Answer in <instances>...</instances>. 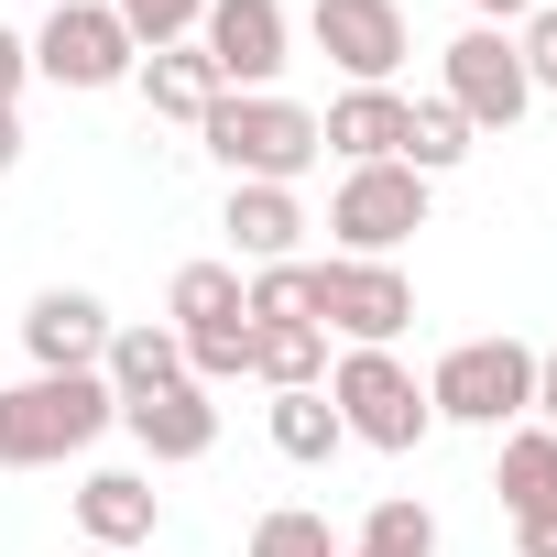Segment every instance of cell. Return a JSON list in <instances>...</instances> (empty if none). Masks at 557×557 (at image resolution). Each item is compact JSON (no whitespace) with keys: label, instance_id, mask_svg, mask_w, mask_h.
<instances>
[{"label":"cell","instance_id":"cell-1","mask_svg":"<svg viewBox=\"0 0 557 557\" xmlns=\"http://www.w3.org/2000/svg\"><path fill=\"white\" fill-rule=\"evenodd\" d=\"M121 426V394L99 372H23L0 383V470H55Z\"/></svg>","mask_w":557,"mask_h":557},{"label":"cell","instance_id":"cell-2","mask_svg":"<svg viewBox=\"0 0 557 557\" xmlns=\"http://www.w3.org/2000/svg\"><path fill=\"white\" fill-rule=\"evenodd\" d=\"M197 143L230 164V186H296L318 164V110H296L285 88H240V99H208Z\"/></svg>","mask_w":557,"mask_h":557},{"label":"cell","instance_id":"cell-3","mask_svg":"<svg viewBox=\"0 0 557 557\" xmlns=\"http://www.w3.org/2000/svg\"><path fill=\"white\" fill-rule=\"evenodd\" d=\"M175 318V350H186V383H240L251 372V285H240V262H186L175 273V296H164Z\"/></svg>","mask_w":557,"mask_h":557},{"label":"cell","instance_id":"cell-4","mask_svg":"<svg viewBox=\"0 0 557 557\" xmlns=\"http://www.w3.org/2000/svg\"><path fill=\"white\" fill-rule=\"evenodd\" d=\"M426 416H448V426H524L535 416V350L524 339H459L437 372H426Z\"/></svg>","mask_w":557,"mask_h":557},{"label":"cell","instance_id":"cell-5","mask_svg":"<svg viewBox=\"0 0 557 557\" xmlns=\"http://www.w3.org/2000/svg\"><path fill=\"white\" fill-rule=\"evenodd\" d=\"M329 405H339V426H350L361 448H394V459L437 426V416H426V383H416L394 350H339V361H329Z\"/></svg>","mask_w":557,"mask_h":557},{"label":"cell","instance_id":"cell-6","mask_svg":"<svg viewBox=\"0 0 557 557\" xmlns=\"http://www.w3.org/2000/svg\"><path fill=\"white\" fill-rule=\"evenodd\" d=\"M329 230H339L350 262H394V251L426 230V175H405V164H350L339 197H329Z\"/></svg>","mask_w":557,"mask_h":557},{"label":"cell","instance_id":"cell-7","mask_svg":"<svg viewBox=\"0 0 557 557\" xmlns=\"http://www.w3.org/2000/svg\"><path fill=\"white\" fill-rule=\"evenodd\" d=\"M437 99L470 121V132H513L524 110H535V88H524V55H513V34H492V23H470L448 55H437Z\"/></svg>","mask_w":557,"mask_h":557},{"label":"cell","instance_id":"cell-8","mask_svg":"<svg viewBox=\"0 0 557 557\" xmlns=\"http://www.w3.org/2000/svg\"><path fill=\"white\" fill-rule=\"evenodd\" d=\"M318 329H339L350 350H394V339L416 329V285H405L394 262L329 251V262H318Z\"/></svg>","mask_w":557,"mask_h":557},{"label":"cell","instance_id":"cell-9","mask_svg":"<svg viewBox=\"0 0 557 557\" xmlns=\"http://www.w3.org/2000/svg\"><path fill=\"white\" fill-rule=\"evenodd\" d=\"M132 66H143V45L121 34L110 0H55L34 34V77H55V88H121Z\"/></svg>","mask_w":557,"mask_h":557},{"label":"cell","instance_id":"cell-10","mask_svg":"<svg viewBox=\"0 0 557 557\" xmlns=\"http://www.w3.org/2000/svg\"><path fill=\"white\" fill-rule=\"evenodd\" d=\"M285 45H296L285 0H208V23H197V55H208L219 99H240V88H273V77H285Z\"/></svg>","mask_w":557,"mask_h":557},{"label":"cell","instance_id":"cell-11","mask_svg":"<svg viewBox=\"0 0 557 557\" xmlns=\"http://www.w3.org/2000/svg\"><path fill=\"white\" fill-rule=\"evenodd\" d=\"M307 34H318V55L350 88H394V66H405V0H318Z\"/></svg>","mask_w":557,"mask_h":557},{"label":"cell","instance_id":"cell-12","mask_svg":"<svg viewBox=\"0 0 557 557\" xmlns=\"http://www.w3.org/2000/svg\"><path fill=\"white\" fill-rule=\"evenodd\" d=\"M110 329H121V318H110L88 285H45V296L23 307V350H34V372H99Z\"/></svg>","mask_w":557,"mask_h":557},{"label":"cell","instance_id":"cell-13","mask_svg":"<svg viewBox=\"0 0 557 557\" xmlns=\"http://www.w3.org/2000/svg\"><path fill=\"white\" fill-rule=\"evenodd\" d=\"M121 426H132V448H143L153 470H186V459L219 448V394H208V383H164V394L121 405Z\"/></svg>","mask_w":557,"mask_h":557},{"label":"cell","instance_id":"cell-14","mask_svg":"<svg viewBox=\"0 0 557 557\" xmlns=\"http://www.w3.org/2000/svg\"><path fill=\"white\" fill-rule=\"evenodd\" d=\"M153 513H164L153 470H88V481H77V535H88V546H110V557L153 546Z\"/></svg>","mask_w":557,"mask_h":557},{"label":"cell","instance_id":"cell-15","mask_svg":"<svg viewBox=\"0 0 557 557\" xmlns=\"http://www.w3.org/2000/svg\"><path fill=\"white\" fill-rule=\"evenodd\" d=\"M405 88H350V99H329V121H318V153H339V164H394L405 153Z\"/></svg>","mask_w":557,"mask_h":557},{"label":"cell","instance_id":"cell-16","mask_svg":"<svg viewBox=\"0 0 557 557\" xmlns=\"http://www.w3.org/2000/svg\"><path fill=\"white\" fill-rule=\"evenodd\" d=\"M219 230H230V251L262 273V262H296V240H307V208H296V186H230Z\"/></svg>","mask_w":557,"mask_h":557},{"label":"cell","instance_id":"cell-17","mask_svg":"<svg viewBox=\"0 0 557 557\" xmlns=\"http://www.w3.org/2000/svg\"><path fill=\"white\" fill-rule=\"evenodd\" d=\"M492 492H503V513L513 524H535V513H557V426H503V470H492Z\"/></svg>","mask_w":557,"mask_h":557},{"label":"cell","instance_id":"cell-18","mask_svg":"<svg viewBox=\"0 0 557 557\" xmlns=\"http://www.w3.org/2000/svg\"><path fill=\"white\" fill-rule=\"evenodd\" d=\"M251 383L318 394V383H329V329H307V318H251Z\"/></svg>","mask_w":557,"mask_h":557},{"label":"cell","instance_id":"cell-19","mask_svg":"<svg viewBox=\"0 0 557 557\" xmlns=\"http://www.w3.org/2000/svg\"><path fill=\"white\" fill-rule=\"evenodd\" d=\"M99 383H110L121 405H143V394L186 383V350H175V329H110V350H99Z\"/></svg>","mask_w":557,"mask_h":557},{"label":"cell","instance_id":"cell-20","mask_svg":"<svg viewBox=\"0 0 557 557\" xmlns=\"http://www.w3.org/2000/svg\"><path fill=\"white\" fill-rule=\"evenodd\" d=\"M132 88L153 99V121H208V99H219V77H208L197 45H153V55L132 66Z\"/></svg>","mask_w":557,"mask_h":557},{"label":"cell","instance_id":"cell-21","mask_svg":"<svg viewBox=\"0 0 557 557\" xmlns=\"http://www.w3.org/2000/svg\"><path fill=\"white\" fill-rule=\"evenodd\" d=\"M273 448H285V459H339L350 448V426H339V405H329V383L318 394H273Z\"/></svg>","mask_w":557,"mask_h":557},{"label":"cell","instance_id":"cell-22","mask_svg":"<svg viewBox=\"0 0 557 557\" xmlns=\"http://www.w3.org/2000/svg\"><path fill=\"white\" fill-rule=\"evenodd\" d=\"M339 557H437V513L416 492H383L372 524H361V546H339Z\"/></svg>","mask_w":557,"mask_h":557},{"label":"cell","instance_id":"cell-23","mask_svg":"<svg viewBox=\"0 0 557 557\" xmlns=\"http://www.w3.org/2000/svg\"><path fill=\"white\" fill-rule=\"evenodd\" d=\"M459 153H470V121H459L448 99H416V110H405V153H394V164H405V175H448Z\"/></svg>","mask_w":557,"mask_h":557},{"label":"cell","instance_id":"cell-24","mask_svg":"<svg viewBox=\"0 0 557 557\" xmlns=\"http://www.w3.org/2000/svg\"><path fill=\"white\" fill-rule=\"evenodd\" d=\"M251 557H339V535H329V513H307V503H273V513L251 524Z\"/></svg>","mask_w":557,"mask_h":557},{"label":"cell","instance_id":"cell-25","mask_svg":"<svg viewBox=\"0 0 557 557\" xmlns=\"http://www.w3.org/2000/svg\"><path fill=\"white\" fill-rule=\"evenodd\" d=\"M121 12V34L153 55V45H197V23H208V0H110Z\"/></svg>","mask_w":557,"mask_h":557},{"label":"cell","instance_id":"cell-26","mask_svg":"<svg viewBox=\"0 0 557 557\" xmlns=\"http://www.w3.org/2000/svg\"><path fill=\"white\" fill-rule=\"evenodd\" d=\"M251 318H307L318 329V262H262L251 273Z\"/></svg>","mask_w":557,"mask_h":557},{"label":"cell","instance_id":"cell-27","mask_svg":"<svg viewBox=\"0 0 557 557\" xmlns=\"http://www.w3.org/2000/svg\"><path fill=\"white\" fill-rule=\"evenodd\" d=\"M513 55H524V88H557V0H535V12H524Z\"/></svg>","mask_w":557,"mask_h":557},{"label":"cell","instance_id":"cell-28","mask_svg":"<svg viewBox=\"0 0 557 557\" xmlns=\"http://www.w3.org/2000/svg\"><path fill=\"white\" fill-rule=\"evenodd\" d=\"M23 77H34V45H23L12 23H0V99H23Z\"/></svg>","mask_w":557,"mask_h":557},{"label":"cell","instance_id":"cell-29","mask_svg":"<svg viewBox=\"0 0 557 557\" xmlns=\"http://www.w3.org/2000/svg\"><path fill=\"white\" fill-rule=\"evenodd\" d=\"M535 426H557V350H535Z\"/></svg>","mask_w":557,"mask_h":557},{"label":"cell","instance_id":"cell-30","mask_svg":"<svg viewBox=\"0 0 557 557\" xmlns=\"http://www.w3.org/2000/svg\"><path fill=\"white\" fill-rule=\"evenodd\" d=\"M513 546H524V557H557V513H535V524H513Z\"/></svg>","mask_w":557,"mask_h":557},{"label":"cell","instance_id":"cell-31","mask_svg":"<svg viewBox=\"0 0 557 557\" xmlns=\"http://www.w3.org/2000/svg\"><path fill=\"white\" fill-rule=\"evenodd\" d=\"M12 164H23V110L0 99V175H12Z\"/></svg>","mask_w":557,"mask_h":557},{"label":"cell","instance_id":"cell-32","mask_svg":"<svg viewBox=\"0 0 557 557\" xmlns=\"http://www.w3.org/2000/svg\"><path fill=\"white\" fill-rule=\"evenodd\" d=\"M470 12H481V23L503 34V23H524V12H535V0H470Z\"/></svg>","mask_w":557,"mask_h":557},{"label":"cell","instance_id":"cell-33","mask_svg":"<svg viewBox=\"0 0 557 557\" xmlns=\"http://www.w3.org/2000/svg\"><path fill=\"white\" fill-rule=\"evenodd\" d=\"M77 557H110V546H77Z\"/></svg>","mask_w":557,"mask_h":557}]
</instances>
